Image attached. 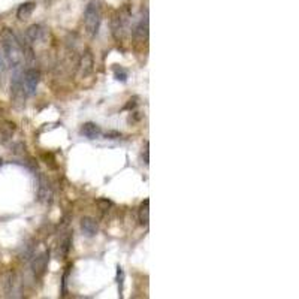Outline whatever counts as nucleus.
I'll return each instance as SVG.
<instances>
[{"label":"nucleus","instance_id":"1","mask_svg":"<svg viewBox=\"0 0 299 299\" xmlns=\"http://www.w3.org/2000/svg\"><path fill=\"white\" fill-rule=\"evenodd\" d=\"M0 48L6 63L15 71L20 69L23 65V45L11 28H3L0 33Z\"/></svg>","mask_w":299,"mask_h":299},{"label":"nucleus","instance_id":"2","mask_svg":"<svg viewBox=\"0 0 299 299\" xmlns=\"http://www.w3.org/2000/svg\"><path fill=\"white\" fill-rule=\"evenodd\" d=\"M84 24L90 35H96L100 24V8L98 2H90L84 12Z\"/></svg>","mask_w":299,"mask_h":299},{"label":"nucleus","instance_id":"3","mask_svg":"<svg viewBox=\"0 0 299 299\" xmlns=\"http://www.w3.org/2000/svg\"><path fill=\"white\" fill-rule=\"evenodd\" d=\"M39 81H41V74L39 71L30 68L25 71V74H23V85H24V90L27 95H35L36 90H38V85H39Z\"/></svg>","mask_w":299,"mask_h":299},{"label":"nucleus","instance_id":"4","mask_svg":"<svg viewBox=\"0 0 299 299\" xmlns=\"http://www.w3.org/2000/svg\"><path fill=\"white\" fill-rule=\"evenodd\" d=\"M47 36V28L41 24H32L25 30V38L30 44H42L45 42Z\"/></svg>","mask_w":299,"mask_h":299},{"label":"nucleus","instance_id":"5","mask_svg":"<svg viewBox=\"0 0 299 299\" xmlns=\"http://www.w3.org/2000/svg\"><path fill=\"white\" fill-rule=\"evenodd\" d=\"M127 17L125 12H118L114 18H112V35L117 41L123 39L126 28H127Z\"/></svg>","mask_w":299,"mask_h":299},{"label":"nucleus","instance_id":"6","mask_svg":"<svg viewBox=\"0 0 299 299\" xmlns=\"http://www.w3.org/2000/svg\"><path fill=\"white\" fill-rule=\"evenodd\" d=\"M3 286H5V293L8 298H18L20 295V280L17 277L15 273H8L5 275V281H3Z\"/></svg>","mask_w":299,"mask_h":299},{"label":"nucleus","instance_id":"7","mask_svg":"<svg viewBox=\"0 0 299 299\" xmlns=\"http://www.w3.org/2000/svg\"><path fill=\"white\" fill-rule=\"evenodd\" d=\"M50 262V251H44L39 256H36L32 262V271L36 277H42L48 268Z\"/></svg>","mask_w":299,"mask_h":299},{"label":"nucleus","instance_id":"8","mask_svg":"<svg viewBox=\"0 0 299 299\" xmlns=\"http://www.w3.org/2000/svg\"><path fill=\"white\" fill-rule=\"evenodd\" d=\"M79 76L85 78L92 74L93 71V55L90 51H85L82 55H81V60H79Z\"/></svg>","mask_w":299,"mask_h":299},{"label":"nucleus","instance_id":"9","mask_svg":"<svg viewBox=\"0 0 299 299\" xmlns=\"http://www.w3.org/2000/svg\"><path fill=\"white\" fill-rule=\"evenodd\" d=\"M133 35L136 39H141V41L148 38V11L147 9H145V14L141 17L139 23L136 24V27L133 30Z\"/></svg>","mask_w":299,"mask_h":299},{"label":"nucleus","instance_id":"10","mask_svg":"<svg viewBox=\"0 0 299 299\" xmlns=\"http://www.w3.org/2000/svg\"><path fill=\"white\" fill-rule=\"evenodd\" d=\"M81 229L87 236H95L98 232V223L92 217H84L81 220Z\"/></svg>","mask_w":299,"mask_h":299},{"label":"nucleus","instance_id":"11","mask_svg":"<svg viewBox=\"0 0 299 299\" xmlns=\"http://www.w3.org/2000/svg\"><path fill=\"white\" fill-rule=\"evenodd\" d=\"M35 8H36V3H35V2H25V3H23V5L18 8V11H17V18L21 20V21L28 20L30 17H32Z\"/></svg>","mask_w":299,"mask_h":299},{"label":"nucleus","instance_id":"12","mask_svg":"<svg viewBox=\"0 0 299 299\" xmlns=\"http://www.w3.org/2000/svg\"><path fill=\"white\" fill-rule=\"evenodd\" d=\"M100 133H102L100 127L95 123H85L81 127V135H84L88 139H96Z\"/></svg>","mask_w":299,"mask_h":299},{"label":"nucleus","instance_id":"13","mask_svg":"<svg viewBox=\"0 0 299 299\" xmlns=\"http://www.w3.org/2000/svg\"><path fill=\"white\" fill-rule=\"evenodd\" d=\"M38 195H39V199L42 202H50L51 198H52V190H51V187H50V184H48V181H47L45 178H41Z\"/></svg>","mask_w":299,"mask_h":299},{"label":"nucleus","instance_id":"14","mask_svg":"<svg viewBox=\"0 0 299 299\" xmlns=\"http://www.w3.org/2000/svg\"><path fill=\"white\" fill-rule=\"evenodd\" d=\"M148 219H150V200H144L139 206V222L142 224H148Z\"/></svg>","mask_w":299,"mask_h":299},{"label":"nucleus","instance_id":"15","mask_svg":"<svg viewBox=\"0 0 299 299\" xmlns=\"http://www.w3.org/2000/svg\"><path fill=\"white\" fill-rule=\"evenodd\" d=\"M114 75H115V78L118 79V81H127V76H129V74L123 69V68H114Z\"/></svg>","mask_w":299,"mask_h":299},{"label":"nucleus","instance_id":"16","mask_svg":"<svg viewBox=\"0 0 299 299\" xmlns=\"http://www.w3.org/2000/svg\"><path fill=\"white\" fill-rule=\"evenodd\" d=\"M32 254H33V244L32 243H28L27 246H24V249H23V253H21V259H30L32 257Z\"/></svg>","mask_w":299,"mask_h":299},{"label":"nucleus","instance_id":"17","mask_svg":"<svg viewBox=\"0 0 299 299\" xmlns=\"http://www.w3.org/2000/svg\"><path fill=\"white\" fill-rule=\"evenodd\" d=\"M69 249H71V236H66L63 239V243H62V253H63V256L68 254Z\"/></svg>","mask_w":299,"mask_h":299},{"label":"nucleus","instance_id":"18","mask_svg":"<svg viewBox=\"0 0 299 299\" xmlns=\"http://www.w3.org/2000/svg\"><path fill=\"white\" fill-rule=\"evenodd\" d=\"M98 205L100 206L102 211H108V209L112 206V202H109L108 199H99V200H98Z\"/></svg>","mask_w":299,"mask_h":299},{"label":"nucleus","instance_id":"19","mask_svg":"<svg viewBox=\"0 0 299 299\" xmlns=\"http://www.w3.org/2000/svg\"><path fill=\"white\" fill-rule=\"evenodd\" d=\"M5 71H6V60H5L3 52L0 51V74H3Z\"/></svg>","mask_w":299,"mask_h":299}]
</instances>
